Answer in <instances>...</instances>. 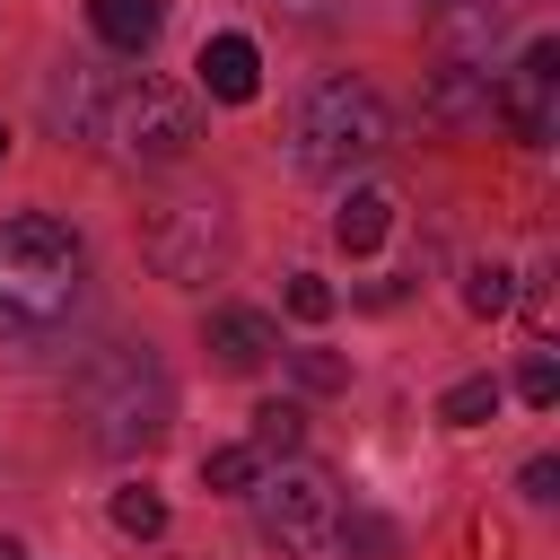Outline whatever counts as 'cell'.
Segmentation results:
<instances>
[{
	"mask_svg": "<svg viewBox=\"0 0 560 560\" xmlns=\"http://www.w3.org/2000/svg\"><path fill=\"white\" fill-rule=\"evenodd\" d=\"M79 271H88V254H79V236H70L52 210L0 219V332H9V341L52 332V324L79 306Z\"/></svg>",
	"mask_w": 560,
	"mask_h": 560,
	"instance_id": "cell-1",
	"label": "cell"
},
{
	"mask_svg": "<svg viewBox=\"0 0 560 560\" xmlns=\"http://www.w3.org/2000/svg\"><path fill=\"white\" fill-rule=\"evenodd\" d=\"M70 411H79L88 446H105V455H140V446L166 438V420H175V385H166V368H158L149 350L114 341V350H96V359L79 368Z\"/></svg>",
	"mask_w": 560,
	"mask_h": 560,
	"instance_id": "cell-2",
	"label": "cell"
},
{
	"mask_svg": "<svg viewBox=\"0 0 560 560\" xmlns=\"http://www.w3.org/2000/svg\"><path fill=\"white\" fill-rule=\"evenodd\" d=\"M385 140H394V114H385V96H376L368 79H350V70L315 79V88L298 96V114H289V158H298L306 175H350V166H368Z\"/></svg>",
	"mask_w": 560,
	"mask_h": 560,
	"instance_id": "cell-3",
	"label": "cell"
},
{
	"mask_svg": "<svg viewBox=\"0 0 560 560\" xmlns=\"http://www.w3.org/2000/svg\"><path fill=\"white\" fill-rule=\"evenodd\" d=\"M96 140L114 149V158H140V166H175L192 140H201V114H192V96L175 88V79H122L105 105H96Z\"/></svg>",
	"mask_w": 560,
	"mask_h": 560,
	"instance_id": "cell-4",
	"label": "cell"
},
{
	"mask_svg": "<svg viewBox=\"0 0 560 560\" xmlns=\"http://www.w3.org/2000/svg\"><path fill=\"white\" fill-rule=\"evenodd\" d=\"M254 516H262V542H280V551H298V560H315V551H332L341 481H332L324 464H271V472L254 481Z\"/></svg>",
	"mask_w": 560,
	"mask_h": 560,
	"instance_id": "cell-5",
	"label": "cell"
},
{
	"mask_svg": "<svg viewBox=\"0 0 560 560\" xmlns=\"http://www.w3.org/2000/svg\"><path fill=\"white\" fill-rule=\"evenodd\" d=\"M149 254H158V271H166V280L201 289V280L228 262V219H219V192L166 201V210H158V228H149Z\"/></svg>",
	"mask_w": 560,
	"mask_h": 560,
	"instance_id": "cell-6",
	"label": "cell"
},
{
	"mask_svg": "<svg viewBox=\"0 0 560 560\" xmlns=\"http://www.w3.org/2000/svg\"><path fill=\"white\" fill-rule=\"evenodd\" d=\"M551 88H560V44H551V35H534V44H525V61L490 88V114H499L516 140H551Z\"/></svg>",
	"mask_w": 560,
	"mask_h": 560,
	"instance_id": "cell-7",
	"label": "cell"
},
{
	"mask_svg": "<svg viewBox=\"0 0 560 560\" xmlns=\"http://www.w3.org/2000/svg\"><path fill=\"white\" fill-rule=\"evenodd\" d=\"M201 341H210V359H219L228 376H254V368H262V359L280 350V332H271V315H254V306H219Z\"/></svg>",
	"mask_w": 560,
	"mask_h": 560,
	"instance_id": "cell-8",
	"label": "cell"
},
{
	"mask_svg": "<svg viewBox=\"0 0 560 560\" xmlns=\"http://www.w3.org/2000/svg\"><path fill=\"white\" fill-rule=\"evenodd\" d=\"M429 114H438L446 131L490 122V70H481V61H438V79H429Z\"/></svg>",
	"mask_w": 560,
	"mask_h": 560,
	"instance_id": "cell-9",
	"label": "cell"
},
{
	"mask_svg": "<svg viewBox=\"0 0 560 560\" xmlns=\"http://www.w3.org/2000/svg\"><path fill=\"white\" fill-rule=\"evenodd\" d=\"M192 70H201V88H210V96H219V105H245V96H254V88H262V52H254V44H245V35H210V44H201V61H192Z\"/></svg>",
	"mask_w": 560,
	"mask_h": 560,
	"instance_id": "cell-10",
	"label": "cell"
},
{
	"mask_svg": "<svg viewBox=\"0 0 560 560\" xmlns=\"http://www.w3.org/2000/svg\"><path fill=\"white\" fill-rule=\"evenodd\" d=\"M88 26H96L114 52H149L158 26H166V0H88Z\"/></svg>",
	"mask_w": 560,
	"mask_h": 560,
	"instance_id": "cell-11",
	"label": "cell"
},
{
	"mask_svg": "<svg viewBox=\"0 0 560 560\" xmlns=\"http://www.w3.org/2000/svg\"><path fill=\"white\" fill-rule=\"evenodd\" d=\"M385 228H394V192H376V184H359L341 210H332V236L350 245V254H368V245H385Z\"/></svg>",
	"mask_w": 560,
	"mask_h": 560,
	"instance_id": "cell-12",
	"label": "cell"
},
{
	"mask_svg": "<svg viewBox=\"0 0 560 560\" xmlns=\"http://www.w3.org/2000/svg\"><path fill=\"white\" fill-rule=\"evenodd\" d=\"M262 472H271V455H262L254 438H236V446H210V455H201V481H210V490H254Z\"/></svg>",
	"mask_w": 560,
	"mask_h": 560,
	"instance_id": "cell-13",
	"label": "cell"
},
{
	"mask_svg": "<svg viewBox=\"0 0 560 560\" xmlns=\"http://www.w3.org/2000/svg\"><path fill=\"white\" fill-rule=\"evenodd\" d=\"M438 420H446V429H481V420H499V376H464V385H446Z\"/></svg>",
	"mask_w": 560,
	"mask_h": 560,
	"instance_id": "cell-14",
	"label": "cell"
},
{
	"mask_svg": "<svg viewBox=\"0 0 560 560\" xmlns=\"http://www.w3.org/2000/svg\"><path fill=\"white\" fill-rule=\"evenodd\" d=\"M114 525H122L131 542H149V534H166V499H158L149 481H131V490H114Z\"/></svg>",
	"mask_w": 560,
	"mask_h": 560,
	"instance_id": "cell-15",
	"label": "cell"
},
{
	"mask_svg": "<svg viewBox=\"0 0 560 560\" xmlns=\"http://www.w3.org/2000/svg\"><path fill=\"white\" fill-rule=\"evenodd\" d=\"M298 438H306V411L298 402H262L254 411V446L262 455H298Z\"/></svg>",
	"mask_w": 560,
	"mask_h": 560,
	"instance_id": "cell-16",
	"label": "cell"
},
{
	"mask_svg": "<svg viewBox=\"0 0 560 560\" xmlns=\"http://www.w3.org/2000/svg\"><path fill=\"white\" fill-rule=\"evenodd\" d=\"M332 542H341V551H359V560H394V525H385V516H341V525H332Z\"/></svg>",
	"mask_w": 560,
	"mask_h": 560,
	"instance_id": "cell-17",
	"label": "cell"
},
{
	"mask_svg": "<svg viewBox=\"0 0 560 560\" xmlns=\"http://www.w3.org/2000/svg\"><path fill=\"white\" fill-rule=\"evenodd\" d=\"M464 306H472V315H508V271H499V262H472Z\"/></svg>",
	"mask_w": 560,
	"mask_h": 560,
	"instance_id": "cell-18",
	"label": "cell"
},
{
	"mask_svg": "<svg viewBox=\"0 0 560 560\" xmlns=\"http://www.w3.org/2000/svg\"><path fill=\"white\" fill-rule=\"evenodd\" d=\"M298 385H306V394H341V385H350V368H341L332 350H298Z\"/></svg>",
	"mask_w": 560,
	"mask_h": 560,
	"instance_id": "cell-19",
	"label": "cell"
},
{
	"mask_svg": "<svg viewBox=\"0 0 560 560\" xmlns=\"http://www.w3.org/2000/svg\"><path fill=\"white\" fill-rule=\"evenodd\" d=\"M516 394H525V402H534V411H551V402H560V368H551V359H542V350H534V359H525V368H516Z\"/></svg>",
	"mask_w": 560,
	"mask_h": 560,
	"instance_id": "cell-20",
	"label": "cell"
},
{
	"mask_svg": "<svg viewBox=\"0 0 560 560\" xmlns=\"http://www.w3.org/2000/svg\"><path fill=\"white\" fill-rule=\"evenodd\" d=\"M289 315H298V324H324V315H332V289H324L315 271H298V280H289Z\"/></svg>",
	"mask_w": 560,
	"mask_h": 560,
	"instance_id": "cell-21",
	"label": "cell"
},
{
	"mask_svg": "<svg viewBox=\"0 0 560 560\" xmlns=\"http://www.w3.org/2000/svg\"><path fill=\"white\" fill-rule=\"evenodd\" d=\"M525 499H560V464H551V455L525 464Z\"/></svg>",
	"mask_w": 560,
	"mask_h": 560,
	"instance_id": "cell-22",
	"label": "cell"
},
{
	"mask_svg": "<svg viewBox=\"0 0 560 560\" xmlns=\"http://www.w3.org/2000/svg\"><path fill=\"white\" fill-rule=\"evenodd\" d=\"M0 560H35V551H26V542H18V534H0Z\"/></svg>",
	"mask_w": 560,
	"mask_h": 560,
	"instance_id": "cell-23",
	"label": "cell"
},
{
	"mask_svg": "<svg viewBox=\"0 0 560 560\" xmlns=\"http://www.w3.org/2000/svg\"><path fill=\"white\" fill-rule=\"evenodd\" d=\"M0 158H9V131H0Z\"/></svg>",
	"mask_w": 560,
	"mask_h": 560,
	"instance_id": "cell-24",
	"label": "cell"
}]
</instances>
